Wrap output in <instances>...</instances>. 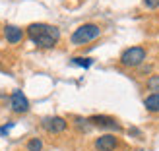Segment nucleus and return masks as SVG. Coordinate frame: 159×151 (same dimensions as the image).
I'll use <instances>...</instances> for the list:
<instances>
[{"instance_id":"f257e3e1","label":"nucleus","mask_w":159,"mask_h":151,"mask_svg":"<svg viewBox=\"0 0 159 151\" xmlns=\"http://www.w3.org/2000/svg\"><path fill=\"white\" fill-rule=\"evenodd\" d=\"M27 37L41 49H52L60 39V29L49 23H31L27 27Z\"/></svg>"},{"instance_id":"f03ea898","label":"nucleus","mask_w":159,"mask_h":151,"mask_svg":"<svg viewBox=\"0 0 159 151\" xmlns=\"http://www.w3.org/2000/svg\"><path fill=\"white\" fill-rule=\"evenodd\" d=\"M101 35V29H99V25H95V23H84V25H80L74 33H72V37H70V41H72V45H87V43H91V41H95Z\"/></svg>"},{"instance_id":"7ed1b4c3","label":"nucleus","mask_w":159,"mask_h":151,"mask_svg":"<svg viewBox=\"0 0 159 151\" xmlns=\"http://www.w3.org/2000/svg\"><path fill=\"white\" fill-rule=\"evenodd\" d=\"M146 60V49L144 47H130L120 54V64L124 68H136Z\"/></svg>"},{"instance_id":"20e7f679","label":"nucleus","mask_w":159,"mask_h":151,"mask_svg":"<svg viewBox=\"0 0 159 151\" xmlns=\"http://www.w3.org/2000/svg\"><path fill=\"white\" fill-rule=\"evenodd\" d=\"M41 124H43V128L51 134H60L68 128V122L62 116H45Z\"/></svg>"},{"instance_id":"39448f33","label":"nucleus","mask_w":159,"mask_h":151,"mask_svg":"<svg viewBox=\"0 0 159 151\" xmlns=\"http://www.w3.org/2000/svg\"><path fill=\"white\" fill-rule=\"evenodd\" d=\"M87 122L91 126H97V128H109V130H120V124H118L113 116H105V114H95L89 116Z\"/></svg>"},{"instance_id":"423d86ee","label":"nucleus","mask_w":159,"mask_h":151,"mask_svg":"<svg viewBox=\"0 0 159 151\" xmlns=\"http://www.w3.org/2000/svg\"><path fill=\"white\" fill-rule=\"evenodd\" d=\"M10 107H12L14 113L23 114V113H27V110H29V101H27V97L20 89H16L12 93V97H10Z\"/></svg>"},{"instance_id":"0eeeda50","label":"nucleus","mask_w":159,"mask_h":151,"mask_svg":"<svg viewBox=\"0 0 159 151\" xmlns=\"http://www.w3.org/2000/svg\"><path fill=\"white\" fill-rule=\"evenodd\" d=\"M118 147V140L113 136V134H105L95 140V149L97 151H115Z\"/></svg>"},{"instance_id":"6e6552de","label":"nucleus","mask_w":159,"mask_h":151,"mask_svg":"<svg viewBox=\"0 0 159 151\" xmlns=\"http://www.w3.org/2000/svg\"><path fill=\"white\" fill-rule=\"evenodd\" d=\"M4 37H6V41L10 45H16V43H20L23 39V31L20 27H16V25H6L4 27Z\"/></svg>"},{"instance_id":"1a4fd4ad","label":"nucleus","mask_w":159,"mask_h":151,"mask_svg":"<svg viewBox=\"0 0 159 151\" xmlns=\"http://www.w3.org/2000/svg\"><path fill=\"white\" fill-rule=\"evenodd\" d=\"M144 107L149 113H159V93H152L144 99Z\"/></svg>"},{"instance_id":"9d476101","label":"nucleus","mask_w":159,"mask_h":151,"mask_svg":"<svg viewBox=\"0 0 159 151\" xmlns=\"http://www.w3.org/2000/svg\"><path fill=\"white\" fill-rule=\"evenodd\" d=\"M72 64L74 66H80V68H89L93 64V58H84V56H76L72 58Z\"/></svg>"},{"instance_id":"9b49d317","label":"nucleus","mask_w":159,"mask_h":151,"mask_svg":"<svg viewBox=\"0 0 159 151\" xmlns=\"http://www.w3.org/2000/svg\"><path fill=\"white\" fill-rule=\"evenodd\" d=\"M27 151H43V141L39 138H33L27 141Z\"/></svg>"},{"instance_id":"f8f14e48","label":"nucleus","mask_w":159,"mask_h":151,"mask_svg":"<svg viewBox=\"0 0 159 151\" xmlns=\"http://www.w3.org/2000/svg\"><path fill=\"white\" fill-rule=\"evenodd\" d=\"M148 89H152L153 93H159V76H153L148 79Z\"/></svg>"},{"instance_id":"ddd939ff","label":"nucleus","mask_w":159,"mask_h":151,"mask_svg":"<svg viewBox=\"0 0 159 151\" xmlns=\"http://www.w3.org/2000/svg\"><path fill=\"white\" fill-rule=\"evenodd\" d=\"M144 6L149 10H155V8H159V0H144Z\"/></svg>"},{"instance_id":"4468645a","label":"nucleus","mask_w":159,"mask_h":151,"mask_svg":"<svg viewBox=\"0 0 159 151\" xmlns=\"http://www.w3.org/2000/svg\"><path fill=\"white\" fill-rule=\"evenodd\" d=\"M14 128V122H8L6 126H2V128H0V136H4V134H8V130H12Z\"/></svg>"}]
</instances>
